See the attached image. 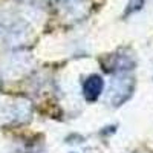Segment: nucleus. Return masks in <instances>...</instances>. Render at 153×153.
Listing matches in <instances>:
<instances>
[{"label": "nucleus", "mask_w": 153, "mask_h": 153, "mask_svg": "<svg viewBox=\"0 0 153 153\" xmlns=\"http://www.w3.org/2000/svg\"><path fill=\"white\" fill-rule=\"evenodd\" d=\"M133 87H135V81L132 76L126 75V74H118L110 86V95H109L110 104L115 107L124 104L132 97Z\"/></svg>", "instance_id": "1"}, {"label": "nucleus", "mask_w": 153, "mask_h": 153, "mask_svg": "<svg viewBox=\"0 0 153 153\" xmlns=\"http://www.w3.org/2000/svg\"><path fill=\"white\" fill-rule=\"evenodd\" d=\"M135 66V60L129 54H118V55H112L110 60L106 65V71L109 72H117V74H124L126 71H130Z\"/></svg>", "instance_id": "2"}, {"label": "nucleus", "mask_w": 153, "mask_h": 153, "mask_svg": "<svg viewBox=\"0 0 153 153\" xmlns=\"http://www.w3.org/2000/svg\"><path fill=\"white\" fill-rule=\"evenodd\" d=\"M103 87H104V83L101 80V76L91 75L83 83V95L87 101H95L103 92Z\"/></svg>", "instance_id": "3"}]
</instances>
